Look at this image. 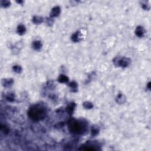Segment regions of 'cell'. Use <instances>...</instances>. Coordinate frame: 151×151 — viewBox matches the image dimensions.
I'll return each mask as SVG.
<instances>
[{"instance_id": "obj_1", "label": "cell", "mask_w": 151, "mask_h": 151, "mask_svg": "<svg viewBox=\"0 0 151 151\" xmlns=\"http://www.w3.org/2000/svg\"><path fill=\"white\" fill-rule=\"evenodd\" d=\"M29 117L35 121L42 120L45 117L46 112L45 109L40 105H34L30 107L28 112Z\"/></svg>"}, {"instance_id": "obj_2", "label": "cell", "mask_w": 151, "mask_h": 151, "mask_svg": "<svg viewBox=\"0 0 151 151\" xmlns=\"http://www.w3.org/2000/svg\"><path fill=\"white\" fill-rule=\"evenodd\" d=\"M69 126L70 131L73 133L79 134L84 133L87 128L85 122L76 120H71L69 122Z\"/></svg>"}, {"instance_id": "obj_3", "label": "cell", "mask_w": 151, "mask_h": 151, "mask_svg": "<svg viewBox=\"0 0 151 151\" xmlns=\"http://www.w3.org/2000/svg\"><path fill=\"white\" fill-rule=\"evenodd\" d=\"M113 63L115 66L122 67H128L130 63V60L126 57H115L113 60Z\"/></svg>"}, {"instance_id": "obj_4", "label": "cell", "mask_w": 151, "mask_h": 151, "mask_svg": "<svg viewBox=\"0 0 151 151\" xmlns=\"http://www.w3.org/2000/svg\"><path fill=\"white\" fill-rule=\"evenodd\" d=\"M60 12H61V8L60 7L56 6L54 8L51 9V12H50V17L51 18H54L60 15Z\"/></svg>"}, {"instance_id": "obj_5", "label": "cell", "mask_w": 151, "mask_h": 151, "mask_svg": "<svg viewBox=\"0 0 151 151\" xmlns=\"http://www.w3.org/2000/svg\"><path fill=\"white\" fill-rule=\"evenodd\" d=\"M14 81L11 79H4L2 80V84L4 87H9L13 84Z\"/></svg>"}, {"instance_id": "obj_6", "label": "cell", "mask_w": 151, "mask_h": 151, "mask_svg": "<svg viewBox=\"0 0 151 151\" xmlns=\"http://www.w3.org/2000/svg\"><path fill=\"white\" fill-rule=\"evenodd\" d=\"M135 34L139 37H142L145 34V30L143 27L141 26H138L136 27L135 30Z\"/></svg>"}, {"instance_id": "obj_7", "label": "cell", "mask_w": 151, "mask_h": 151, "mask_svg": "<svg viewBox=\"0 0 151 151\" xmlns=\"http://www.w3.org/2000/svg\"><path fill=\"white\" fill-rule=\"evenodd\" d=\"M126 98L124 94L120 93V94H119L118 95H117L116 100V102H117V103H119V104H123V103H124L125 102H126Z\"/></svg>"}, {"instance_id": "obj_8", "label": "cell", "mask_w": 151, "mask_h": 151, "mask_svg": "<svg viewBox=\"0 0 151 151\" xmlns=\"http://www.w3.org/2000/svg\"><path fill=\"white\" fill-rule=\"evenodd\" d=\"M32 46L33 48H34V50H39L40 49H41V47H42L43 44L40 41L36 40V41H34V42H33Z\"/></svg>"}, {"instance_id": "obj_9", "label": "cell", "mask_w": 151, "mask_h": 151, "mask_svg": "<svg viewBox=\"0 0 151 151\" xmlns=\"http://www.w3.org/2000/svg\"><path fill=\"white\" fill-rule=\"evenodd\" d=\"M25 31H26V28L23 24H20L17 27V32L19 35H23V34H25Z\"/></svg>"}, {"instance_id": "obj_10", "label": "cell", "mask_w": 151, "mask_h": 151, "mask_svg": "<svg viewBox=\"0 0 151 151\" xmlns=\"http://www.w3.org/2000/svg\"><path fill=\"white\" fill-rule=\"evenodd\" d=\"M80 33L79 31H77V32L74 33V34L71 35V40L73 42H79L80 40Z\"/></svg>"}, {"instance_id": "obj_11", "label": "cell", "mask_w": 151, "mask_h": 151, "mask_svg": "<svg viewBox=\"0 0 151 151\" xmlns=\"http://www.w3.org/2000/svg\"><path fill=\"white\" fill-rule=\"evenodd\" d=\"M32 21L35 24H40L43 21V18L40 16H34L33 18Z\"/></svg>"}, {"instance_id": "obj_12", "label": "cell", "mask_w": 151, "mask_h": 151, "mask_svg": "<svg viewBox=\"0 0 151 151\" xmlns=\"http://www.w3.org/2000/svg\"><path fill=\"white\" fill-rule=\"evenodd\" d=\"M69 77H67V76H66V75H63V74L60 75L58 78V81H59L60 83H67L69 81Z\"/></svg>"}, {"instance_id": "obj_13", "label": "cell", "mask_w": 151, "mask_h": 151, "mask_svg": "<svg viewBox=\"0 0 151 151\" xmlns=\"http://www.w3.org/2000/svg\"><path fill=\"white\" fill-rule=\"evenodd\" d=\"M75 107H76L75 103H71L67 106V107L66 108V110H67V112H68L69 114H71V113L74 112Z\"/></svg>"}, {"instance_id": "obj_14", "label": "cell", "mask_w": 151, "mask_h": 151, "mask_svg": "<svg viewBox=\"0 0 151 151\" xmlns=\"http://www.w3.org/2000/svg\"><path fill=\"white\" fill-rule=\"evenodd\" d=\"M99 133V127H97V126H93L92 128L91 129V134L93 136H95L96 135H97Z\"/></svg>"}, {"instance_id": "obj_15", "label": "cell", "mask_w": 151, "mask_h": 151, "mask_svg": "<svg viewBox=\"0 0 151 151\" xmlns=\"http://www.w3.org/2000/svg\"><path fill=\"white\" fill-rule=\"evenodd\" d=\"M69 87H70V89L71 90V91L73 92H76V90H77V83L75 82V81H71V83L69 84Z\"/></svg>"}, {"instance_id": "obj_16", "label": "cell", "mask_w": 151, "mask_h": 151, "mask_svg": "<svg viewBox=\"0 0 151 151\" xmlns=\"http://www.w3.org/2000/svg\"><path fill=\"white\" fill-rule=\"evenodd\" d=\"M83 107L86 109H91L93 107V104L90 102H85L83 104Z\"/></svg>"}, {"instance_id": "obj_17", "label": "cell", "mask_w": 151, "mask_h": 151, "mask_svg": "<svg viewBox=\"0 0 151 151\" xmlns=\"http://www.w3.org/2000/svg\"><path fill=\"white\" fill-rule=\"evenodd\" d=\"M12 70H13V71H14V72H15L17 73H21V71H22L23 69H22V67H21L20 66L15 65L13 66V67H12Z\"/></svg>"}, {"instance_id": "obj_18", "label": "cell", "mask_w": 151, "mask_h": 151, "mask_svg": "<svg viewBox=\"0 0 151 151\" xmlns=\"http://www.w3.org/2000/svg\"><path fill=\"white\" fill-rule=\"evenodd\" d=\"M141 6L142 8L145 10H149L150 9V5L148 3V2L142 1V2H141Z\"/></svg>"}, {"instance_id": "obj_19", "label": "cell", "mask_w": 151, "mask_h": 151, "mask_svg": "<svg viewBox=\"0 0 151 151\" xmlns=\"http://www.w3.org/2000/svg\"><path fill=\"white\" fill-rule=\"evenodd\" d=\"M0 128H1V131L3 132V133H5V134H7V133H8V132H9V129H8V128L5 126V125H1V126H0Z\"/></svg>"}, {"instance_id": "obj_20", "label": "cell", "mask_w": 151, "mask_h": 151, "mask_svg": "<svg viewBox=\"0 0 151 151\" xmlns=\"http://www.w3.org/2000/svg\"><path fill=\"white\" fill-rule=\"evenodd\" d=\"M11 4V2H10L9 1H1V5L4 8H7V7H8Z\"/></svg>"}, {"instance_id": "obj_21", "label": "cell", "mask_w": 151, "mask_h": 151, "mask_svg": "<svg viewBox=\"0 0 151 151\" xmlns=\"http://www.w3.org/2000/svg\"><path fill=\"white\" fill-rule=\"evenodd\" d=\"M7 100H8L10 102H14V100H15V96H14V94L13 93H9L8 94V95L7 96Z\"/></svg>"}, {"instance_id": "obj_22", "label": "cell", "mask_w": 151, "mask_h": 151, "mask_svg": "<svg viewBox=\"0 0 151 151\" xmlns=\"http://www.w3.org/2000/svg\"><path fill=\"white\" fill-rule=\"evenodd\" d=\"M150 84H151V83H150V82H149V83L148 84V88H149V89H150Z\"/></svg>"}]
</instances>
